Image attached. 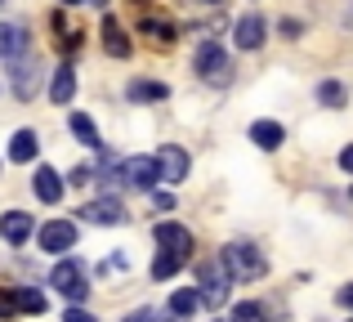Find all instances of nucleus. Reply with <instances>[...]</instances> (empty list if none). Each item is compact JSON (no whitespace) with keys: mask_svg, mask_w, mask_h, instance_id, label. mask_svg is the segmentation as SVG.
<instances>
[{"mask_svg":"<svg viewBox=\"0 0 353 322\" xmlns=\"http://www.w3.org/2000/svg\"><path fill=\"white\" fill-rule=\"evenodd\" d=\"M14 296H18V309H23V314H45V296H41V291H32V287H18Z\"/></svg>","mask_w":353,"mask_h":322,"instance_id":"nucleus-24","label":"nucleus"},{"mask_svg":"<svg viewBox=\"0 0 353 322\" xmlns=\"http://www.w3.org/2000/svg\"><path fill=\"white\" fill-rule=\"evenodd\" d=\"M117 174L130 188H152V183L161 179V165H157V157H125L117 165Z\"/></svg>","mask_w":353,"mask_h":322,"instance_id":"nucleus-4","label":"nucleus"},{"mask_svg":"<svg viewBox=\"0 0 353 322\" xmlns=\"http://www.w3.org/2000/svg\"><path fill=\"white\" fill-rule=\"evenodd\" d=\"M72 246H77V224L50 219V224L41 228V251H72Z\"/></svg>","mask_w":353,"mask_h":322,"instance_id":"nucleus-7","label":"nucleus"},{"mask_svg":"<svg viewBox=\"0 0 353 322\" xmlns=\"http://www.w3.org/2000/svg\"><path fill=\"white\" fill-rule=\"evenodd\" d=\"M0 233H5V242L23 246L27 237H32V215H23V210H9V215L0 219Z\"/></svg>","mask_w":353,"mask_h":322,"instance_id":"nucleus-11","label":"nucleus"},{"mask_svg":"<svg viewBox=\"0 0 353 322\" xmlns=\"http://www.w3.org/2000/svg\"><path fill=\"white\" fill-rule=\"evenodd\" d=\"M63 322H99V318L85 314V309H68V314H63Z\"/></svg>","mask_w":353,"mask_h":322,"instance_id":"nucleus-28","label":"nucleus"},{"mask_svg":"<svg viewBox=\"0 0 353 322\" xmlns=\"http://www.w3.org/2000/svg\"><path fill=\"white\" fill-rule=\"evenodd\" d=\"M63 5H94V0H63Z\"/></svg>","mask_w":353,"mask_h":322,"instance_id":"nucleus-33","label":"nucleus"},{"mask_svg":"<svg viewBox=\"0 0 353 322\" xmlns=\"http://www.w3.org/2000/svg\"><path fill=\"white\" fill-rule=\"evenodd\" d=\"M206 5H219V0H206Z\"/></svg>","mask_w":353,"mask_h":322,"instance_id":"nucleus-34","label":"nucleus"},{"mask_svg":"<svg viewBox=\"0 0 353 322\" xmlns=\"http://www.w3.org/2000/svg\"><path fill=\"white\" fill-rule=\"evenodd\" d=\"M23 50H27V32L14 23H0V59H14Z\"/></svg>","mask_w":353,"mask_h":322,"instance_id":"nucleus-17","label":"nucleus"},{"mask_svg":"<svg viewBox=\"0 0 353 322\" xmlns=\"http://www.w3.org/2000/svg\"><path fill=\"white\" fill-rule=\"evenodd\" d=\"M32 188H36V197L41 201H59L63 197V179H59V170H50V165H41V170H36V179H32Z\"/></svg>","mask_w":353,"mask_h":322,"instance_id":"nucleus-12","label":"nucleus"},{"mask_svg":"<svg viewBox=\"0 0 353 322\" xmlns=\"http://www.w3.org/2000/svg\"><path fill=\"white\" fill-rule=\"evenodd\" d=\"M318 103H327V108H345V103H349V90L340 85V81H322V85H318Z\"/></svg>","mask_w":353,"mask_h":322,"instance_id":"nucleus-21","label":"nucleus"},{"mask_svg":"<svg viewBox=\"0 0 353 322\" xmlns=\"http://www.w3.org/2000/svg\"><path fill=\"white\" fill-rule=\"evenodd\" d=\"M18 314V296H5L0 291V318H14Z\"/></svg>","mask_w":353,"mask_h":322,"instance_id":"nucleus-27","label":"nucleus"},{"mask_svg":"<svg viewBox=\"0 0 353 322\" xmlns=\"http://www.w3.org/2000/svg\"><path fill=\"white\" fill-rule=\"evenodd\" d=\"M340 305H345V309H353V282H349L345 291H340Z\"/></svg>","mask_w":353,"mask_h":322,"instance_id":"nucleus-32","label":"nucleus"},{"mask_svg":"<svg viewBox=\"0 0 353 322\" xmlns=\"http://www.w3.org/2000/svg\"><path fill=\"white\" fill-rule=\"evenodd\" d=\"M9 81H14V94H18V99H32V94H36V63L18 59L14 68H9Z\"/></svg>","mask_w":353,"mask_h":322,"instance_id":"nucleus-13","label":"nucleus"},{"mask_svg":"<svg viewBox=\"0 0 353 322\" xmlns=\"http://www.w3.org/2000/svg\"><path fill=\"white\" fill-rule=\"evenodd\" d=\"M103 45H108V54H112V59H130V36L121 32L117 18H103Z\"/></svg>","mask_w":353,"mask_h":322,"instance_id":"nucleus-16","label":"nucleus"},{"mask_svg":"<svg viewBox=\"0 0 353 322\" xmlns=\"http://www.w3.org/2000/svg\"><path fill=\"white\" fill-rule=\"evenodd\" d=\"M197 305H201V291H174V296H170V314L174 318H188Z\"/></svg>","mask_w":353,"mask_h":322,"instance_id":"nucleus-22","label":"nucleus"},{"mask_svg":"<svg viewBox=\"0 0 353 322\" xmlns=\"http://www.w3.org/2000/svg\"><path fill=\"white\" fill-rule=\"evenodd\" d=\"M143 36H157V41H174V23H165V18H148L143 14Z\"/></svg>","mask_w":353,"mask_h":322,"instance_id":"nucleus-25","label":"nucleus"},{"mask_svg":"<svg viewBox=\"0 0 353 322\" xmlns=\"http://www.w3.org/2000/svg\"><path fill=\"white\" fill-rule=\"evenodd\" d=\"M157 165H161V179H165V183H183V179H188V152L174 148V143H161Z\"/></svg>","mask_w":353,"mask_h":322,"instance_id":"nucleus-6","label":"nucleus"},{"mask_svg":"<svg viewBox=\"0 0 353 322\" xmlns=\"http://www.w3.org/2000/svg\"><path fill=\"white\" fill-rule=\"evenodd\" d=\"M282 139H286V130L277 121H255V125H250V143H259L264 152L282 148Z\"/></svg>","mask_w":353,"mask_h":322,"instance_id":"nucleus-14","label":"nucleus"},{"mask_svg":"<svg viewBox=\"0 0 353 322\" xmlns=\"http://www.w3.org/2000/svg\"><path fill=\"white\" fill-rule=\"evenodd\" d=\"M50 287H59L68 300H85V273H81V264L77 260H59L54 264V273H50Z\"/></svg>","mask_w":353,"mask_h":322,"instance_id":"nucleus-5","label":"nucleus"},{"mask_svg":"<svg viewBox=\"0 0 353 322\" xmlns=\"http://www.w3.org/2000/svg\"><path fill=\"white\" fill-rule=\"evenodd\" d=\"M282 36H286V41H295V36H300V23H295V18H282Z\"/></svg>","mask_w":353,"mask_h":322,"instance_id":"nucleus-30","label":"nucleus"},{"mask_svg":"<svg viewBox=\"0 0 353 322\" xmlns=\"http://www.w3.org/2000/svg\"><path fill=\"white\" fill-rule=\"evenodd\" d=\"M197 72H201V81H210V85H224V81L233 77V63H228V54L219 50V41H201Z\"/></svg>","mask_w":353,"mask_h":322,"instance_id":"nucleus-2","label":"nucleus"},{"mask_svg":"<svg viewBox=\"0 0 353 322\" xmlns=\"http://www.w3.org/2000/svg\"><path fill=\"white\" fill-rule=\"evenodd\" d=\"M139 5H148V0H139Z\"/></svg>","mask_w":353,"mask_h":322,"instance_id":"nucleus-35","label":"nucleus"},{"mask_svg":"<svg viewBox=\"0 0 353 322\" xmlns=\"http://www.w3.org/2000/svg\"><path fill=\"white\" fill-rule=\"evenodd\" d=\"M224 264H228V273H233L237 282H255V278H264L268 273V264H264V255L255 251V246H246V242H233L224 251Z\"/></svg>","mask_w":353,"mask_h":322,"instance_id":"nucleus-1","label":"nucleus"},{"mask_svg":"<svg viewBox=\"0 0 353 322\" xmlns=\"http://www.w3.org/2000/svg\"><path fill=\"white\" fill-rule=\"evenodd\" d=\"M228 282H233V273H228V264L224 260H206V264H201V287H206V291H201V300H206V305H224V300H228Z\"/></svg>","mask_w":353,"mask_h":322,"instance_id":"nucleus-3","label":"nucleus"},{"mask_svg":"<svg viewBox=\"0 0 353 322\" xmlns=\"http://www.w3.org/2000/svg\"><path fill=\"white\" fill-rule=\"evenodd\" d=\"M72 94H77V72L63 63V68L54 72V81H50V99L54 103H72Z\"/></svg>","mask_w":353,"mask_h":322,"instance_id":"nucleus-15","label":"nucleus"},{"mask_svg":"<svg viewBox=\"0 0 353 322\" xmlns=\"http://www.w3.org/2000/svg\"><path fill=\"white\" fill-rule=\"evenodd\" d=\"M81 215H85L90 224H125V206H121L112 192H108V197H99V201H90Z\"/></svg>","mask_w":353,"mask_h":322,"instance_id":"nucleus-8","label":"nucleus"},{"mask_svg":"<svg viewBox=\"0 0 353 322\" xmlns=\"http://www.w3.org/2000/svg\"><path fill=\"white\" fill-rule=\"evenodd\" d=\"M340 165H345V170L353 174V143H349V148H345V152H340Z\"/></svg>","mask_w":353,"mask_h":322,"instance_id":"nucleus-31","label":"nucleus"},{"mask_svg":"<svg viewBox=\"0 0 353 322\" xmlns=\"http://www.w3.org/2000/svg\"><path fill=\"white\" fill-rule=\"evenodd\" d=\"M130 99H134V103H148V99H165V85H161V81H134V85H130Z\"/></svg>","mask_w":353,"mask_h":322,"instance_id":"nucleus-23","label":"nucleus"},{"mask_svg":"<svg viewBox=\"0 0 353 322\" xmlns=\"http://www.w3.org/2000/svg\"><path fill=\"white\" fill-rule=\"evenodd\" d=\"M183 260H188L183 251H161V255H157V264H152V278H161V282H165V278H174Z\"/></svg>","mask_w":353,"mask_h":322,"instance_id":"nucleus-19","label":"nucleus"},{"mask_svg":"<svg viewBox=\"0 0 353 322\" xmlns=\"http://www.w3.org/2000/svg\"><path fill=\"white\" fill-rule=\"evenodd\" d=\"M233 322H268V314H264V305H255V300H241L233 309Z\"/></svg>","mask_w":353,"mask_h":322,"instance_id":"nucleus-26","label":"nucleus"},{"mask_svg":"<svg viewBox=\"0 0 353 322\" xmlns=\"http://www.w3.org/2000/svg\"><path fill=\"white\" fill-rule=\"evenodd\" d=\"M68 125H72V134H77L85 148H99V130H94V121H90L85 112H72V121H68Z\"/></svg>","mask_w":353,"mask_h":322,"instance_id":"nucleus-20","label":"nucleus"},{"mask_svg":"<svg viewBox=\"0 0 353 322\" xmlns=\"http://www.w3.org/2000/svg\"><path fill=\"white\" fill-rule=\"evenodd\" d=\"M237 50H259L264 45V18L259 14H246V18H237Z\"/></svg>","mask_w":353,"mask_h":322,"instance_id":"nucleus-10","label":"nucleus"},{"mask_svg":"<svg viewBox=\"0 0 353 322\" xmlns=\"http://www.w3.org/2000/svg\"><path fill=\"white\" fill-rule=\"evenodd\" d=\"M36 152H41V143H36L32 130H18L9 139V161H36Z\"/></svg>","mask_w":353,"mask_h":322,"instance_id":"nucleus-18","label":"nucleus"},{"mask_svg":"<svg viewBox=\"0 0 353 322\" xmlns=\"http://www.w3.org/2000/svg\"><path fill=\"white\" fill-rule=\"evenodd\" d=\"M152 237L161 242V251H183V255L192 251V233H188L183 224H170V219H165V224H157Z\"/></svg>","mask_w":353,"mask_h":322,"instance_id":"nucleus-9","label":"nucleus"},{"mask_svg":"<svg viewBox=\"0 0 353 322\" xmlns=\"http://www.w3.org/2000/svg\"><path fill=\"white\" fill-rule=\"evenodd\" d=\"M90 174H94V170H90V165H77V170L68 174V183H90Z\"/></svg>","mask_w":353,"mask_h":322,"instance_id":"nucleus-29","label":"nucleus"}]
</instances>
